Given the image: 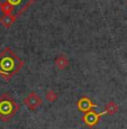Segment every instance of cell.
I'll return each instance as SVG.
<instances>
[{"mask_svg":"<svg viewBox=\"0 0 127 129\" xmlns=\"http://www.w3.org/2000/svg\"><path fill=\"white\" fill-rule=\"evenodd\" d=\"M104 115V112L101 113H97L94 112V111H87L86 115L83 116V118H82V120L86 122L87 126H89V127H93L94 125H97V122H98L99 120H100V117Z\"/></svg>","mask_w":127,"mask_h":129,"instance_id":"obj_4","label":"cell"},{"mask_svg":"<svg viewBox=\"0 0 127 129\" xmlns=\"http://www.w3.org/2000/svg\"><path fill=\"white\" fill-rule=\"evenodd\" d=\"M46 100L48 102H54V101L58 99V93L54 92V90H48L46 92V95H45Z\"/></svg>","mask_w":127,"mask_h":129,"instance_id":"obj_10","label":"cell"},{"mask_svg":"<svg viewBox=\"0 0 127 129\" xmlns=\"http://www.w3.org/2000/svg\"><path fill=\"white\" fill-rule=\"evenodd\" d=\"M19 110V106L9 94L5 93L0 95V120L8 121Z\"/></svg>","mask_w":127,"mask_h":129,"instance_id":"obj_1","label":"cell"},{"mask_svg":"<svg viewBox=\"0 0 127 129\" xmlns=\"http://www.w3.org/2000/svg\"><path fill=\"white\" fill-rule=\"evenodd\" d=\"M0 8H1V11L4 12V15H10L11 11L14 10V7H12L8 1L1 2V4H0Z\"/></svg>","mask_w":127,"mask_h":129,"instance_id":"obj_9","label":"cell"},{"mask_svg":"<svg viewBox=\"0 0 127 129\" xmlns=\"http://www.w3.org/2000/svg\"><path fill=\"white\" fill-rule=\"evenodd\" d=\"M54 64H55V66L59 69V70H64V69L69 65V59L64 55H60L59 57L55 59Z\"/></svg>","mask_w":127,"mask_h":129,"instance_id":"obj_8","label":"cell"},{"mask_svg":"<svg viewBox=\"0 0 127 129\" xmlns=\"http://www.w3.org/2000/svg\"><path fill=\"white\" fill-rule=\"evenodd\" d=\"M24 105L29 109V110H35L42 106V98L35 92H31L26 98L24 99Z\"/></svg>","mask_w":127,"mask_h":129,"instance_id":"obj_3","label":"cell"},{"mask_svg":"<svg viewBox=\"0 0 127 129\" xmlns=\"http://www.w3.org/2000/svg\"><path fill=\"white\" fill-rule=\"evenodd\" d=\"M92 107H96L93 105L92 102H91V100L89 98H86V96H83V98H81L80 100L78 101V109L80 111H83V112H87V111H90V109L92 108Z\"/></svg>","mask_w":127,"mask_h":129,"instance_id":"obj_5","label":"cell"},{"mask_svg":"<svg viewBox=\"0 0 127 129\" xmlns=\"http://www.w3.org/2000/svg\"><path fill=\"white\" fill-rule=\"evenodd\" d=\"M21 64V61L9 48H6L0 54V73L6 74L12 70H19Z\"/></svg>","mask_w":127,"mask_h":129,"instance_id":"obj_2","label":"cell"},{"mask_svg":"<svg viewBox=\"0 0 127 129\" xmlns=\"http://www.w3.org/2000/svg\"><path fill=\"white\" fill-rule=\"evenodd\" d=\"M15 20H16V16H12V15H4V16L0 18V24L2 25L4 27H6V28H8V27H10L12 24L15 23Z\"/></svg>","mask_w":127,"mask_h":129,"instance_id":"obj_6","label":"cell"},{"mask_svg":"<svg viewBox=\"0 0 127 129\" xmlns=\"http://www.w3.org/2000/svg\"><path fill=\"white\" fill-rule=\"evenodd\" d=\"M118 111V106L114 101H109L108 103H106L104 110V115H115Z\"/></svg>","mask_w":127,"mask_h":129,"instance_id":"obj_7","label":"cell"},{"mask_svg":"<svg viewBox=\"0 0 127 129\" xmlns=\"http://www.w3.org/2000/svg\"><path fill=\"white\" fill-rule=\"evenodd\" d=\"M126 2H127V1H126Z\"/></svg>","mask_w":127,"mask_h":129,"instance_id":"obj_11","label":"cell"}]
</instances>
